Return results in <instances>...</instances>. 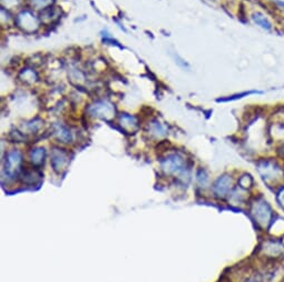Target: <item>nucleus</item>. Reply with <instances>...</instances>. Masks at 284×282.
<instances>
[{
  "mask_svg": "<svg viewBox=\"0 0 284 282\" xmlns=\"http://www.w3.org/2000/svg\"><path fill=\"white\" fill-rule=\"evenodd\" d=\"M22 162H23L22 153H20L18 150L9 151L4 161V170H3L4 178H7V180H13V179L19 173L20 167H22Z\"/></svg>",
  "mask_w": 284,
  "mask_h": 282,
  "instance_id": "obj_1",
  "label": "nucleus"
},
{
  "mask_svg": "<svg viewBox=\"0 0 284 282\" xmlns=\"http://www.w3.org/2000/svg\"><path fill=\"white\" fill-rule=\"evenodd\" d=\"M251 213L256 223L262 228H266L271 223L272 210L263 200H256L251 207Z\"/></svg>",
  "mask_w": 284,
  "mask_h": 282,
  "instance_id": "obj_2",
  "label": "nucleus"
},
{
  "mask_svg": "<svg viewBox=\"0 0 284 282\" xmlns=\"http://www.w3.org/2000/svg\"><path fill=\"white\" fill-rule=\"evenodd\" d=\"M87 112L94 118L110 120L115 117L116 109L111 102L107 100H98L87 107Z\"/></svg>",
  "mask_w": 284,
  "mask_h": 282,
  "instance_id": "obj_3",
  "label": "nucleus"
},
{
  "mask_svg": "<svg viewBox=\"0 0 284 282\" xmlns=\"http://www.w3.org/2000/svg\"><path fill=\"white\" fill-rule=\"evenodd\" d=\"M16 24L23 32L28 34L37 32L40 26L39 19L32 12H29V10H23V12L18 14Z\"/></svg>",
  "mask_w": 284,
  "mask_h": 282,
  "instance_id": "obj_4",
  "label": "nucleus"
},
{
  "mask_svg": "<svg viewBox=\"0 0 284 282\" xmlns=\"http://www.w3.org/2000/svg\"><path fill=\"white\" fill-rule=\"evenodd\" d=\"M162 169L166 174H177L184 172L185 161L184 158L180 155H170L162 161Z\"/></svg>",
  "mask_w": 284,
  "mask_h": 282,
  "instance_id": "obj_5",
  "label": "nucleus"
},
{
  "mask_svg": "<svg viewBox=\"0 0 284 282\" xmlns=\"http://www.w3.org/2000/svg\"><path fill=\"white\" fill-rule=\"evenodd\" d=\"M68 153L60 148H54L52 150V159H50V163H52L54 170L60 173L68 166Z\"/></svg>",
  "mask_w": 284,
  "mask_h": 282,
  "instance_id": "obj_6",
  "label": "nucleus"
},
{
  "mask_svg": "<svg viewBox=\"0 0 284 282\" xmlns=\"http://www.w3.org/2000/svg\"><path fill=\"white\" fill-rule=\"evenodd\" d=\"M231 186H232V179L229 176H222L215 181L214 187H213V191H214L217 197L223 198L229 193Z\"/></svg>",
  "mask_w": 284,
  "mask_h": 282,
  "instance_id": "obj_7",
  "label": "nucleus"
},
{
  "mask_svg": "<svg viewBox=\"0 0 284 282\" xmlns=\"http://www.w3.org/2000/svg\"><path fill=\"white\" fill-rule=\"evenodd\" d=\"M119 125L125 131H127L129 133H134L138 129L137 118L127 114H123L119 117Z\"/></svg>",
  "mask_w": 284,
  "mask_h": 282,
  "instance_id": "obj_8",
  "label": "nucleus"
},
{
  "mask_svg": "<svg viewBox=\"0 0 284 282\" xmlns=\"http://www.w3.org/2000/svg\"><path fill=\"white\" fill-rule=\"evenodd\" d=\"M45 157H46V150L44 148H35L29 153V159L33 165L40 166L45 161Z\"/></svg>",
  "mask_w": 284,
  "mask_h": 282,
  "instance_id": "obj_9",
  "label": "nucleus"
},
{
  "mask_svg": "<svg viewBox=\"0 0 284 282\" xmlns=\"http://www.w3.org/2000/svg\"><path fill=\"white\" fill-rule=\"evenodd\" d=\"M55 135L57 137V139L63 141V142H70L73 139L72 132L68 130L67 128L64 126H56L55 127Z\"/></svg>",
  "mask_w": 284,
  "mask_h": 282,
  "instance_id": "obj_10",
  "label": "nucleus"
},
{
  "mask_svg": "<svg viewBox=\"0 0 284 282\" xmlns=\"http://www.w3.org/2000/svg\"><path fill=\"white\" fill-rule=\"evenodd\" d=\"M37 78L38 76L36 71L30 68H25L22 73L19 74V79L23 80L24 83L26 84H33L37 80Z\"/></svg>",
  "mask_w": 284,
  "mask_h": 282,
  "instance_id": "obj_11",
  "label": "nucleus"
},
{
  "mask_svg": "<svg viewBox=\"0 0 284 282\" xmlns=\"http://www.w3.org/2000/svg\"><path fill=\"white\" fill-rule=\"evenodd\" d=\"M253 20H254V23L256 25L260 26V27H262L263 29H266V30H270L272 28V26H271V23L268 22L267 18L265 16H263L262 14H254L253 15Z\"/></svg>",
  "mask_w": 284,
  "mask_h": 282,
  "instance_id": "obj_12",
  "label": "nucleus"
},
{
  "mask_svg": "<svg viewBox=\"0 0 284 282\" xmlns=\"http://www.w3.org/2000/svg\"><path fill=\"white\" fill-rule=\"evenodd\" d=\"M150 131H151L152 135L155 136V137H163V136L166 135L164 127L157 121L152 122L151 126H150Z\"/></svg>",
  "mask_w": 284,
  "mask_h": 282,
  "instance_id": "obj_13",
  "label": "nucleus"
},
{
  "mask_svg": "<svg viewBox=\"0 0 284 282\" xmlns=\"http://www.w3.org/2000/svg\"><path fill=\"white\" fill-rule=\"evenodd\" d=\"M40 177V174L35 171V170H26L23 174V180L25 183H29L32 184L34 182H36Z\"/></svg>",
  "mask_w": 284,
  "mask_h": 282,
  "instance_id": "obj_14",
  "label": "nucleus"
},
{
  "mask_svg": "<svg viewBox=\"0 0 284 282\" xmlns=\"http://www.w3.org/2000/svg\"><path fill=\"white\" fill-rule=\"evenodd\" d=\"M33 7L37 9H47L48 7H52L54 0H28Z\"/></svg>",
  "mask_w": 284,
  "mask_h": 282,
  "instance_id": "obj_15",
  "label": "nucleus"
},
{
  "mask_svg": "<svg viewBox=\"0 0 284 282\" xmlns=\"http://www.w3.org/2000/svg\"><path fill=\"white\" fill-rule=\"evenodd\" d=\"M252 178L248 176V174H244V176L241 177L240 179V181H238V183H240V186L242 188H248V187H251V184H252Z\"/></svg>",
  "mask_w": 284,
  "mask_h": 282,
  "instance_id": "obj_16",
  "label": "nucleus"
},
{
  "mask_svg": "<svg viewBox=\"0 0 284 282\" xmlns=\"http://www.w3.org/2000/svg\"><path fill=\"white\" fill-rule=\"evenodd\" d=\"M197 180H199V183L202 187L205 186L207 181H209V178H207V174L204 170H200L199 173H197Z\"/></svg>",
  "mask_w": 284,
  "mask_h": 282,
  "instance_id": "obj_17",
  "label": "nucleus"
},
{
  "mask_svg": "<svg viewBox=\"0 0 284 282\" xmlns=\"http://www.w3.org/2000/svg\"><path fill=\"white\" fill-rule=\"evenodd\" d=\"M19 2H20V0H2V4H3L4 7H6L7 9H9V8L14 7V6H17Z\"/></svg>",
  "mask_w": 284,
  "mask_h": 282,
  "instance_id": "obj_18",
  "label": "nucleus"
},
{
  "mask_svg": "<svg viewBox=\"0 0 284 282\" xmlns=\"http://www.w3.org/2000/svg\"><path fill=\"white\" fill-rule=\"evenodd\" d=\"M278 200H280L281 204L284 207V190L280 194H278Z\"/></svg>",
  "mask_w": 284,
  "mask_h": 282,
  "instance_id": "obj_19",
  "label": "nucleus"
},
{
  "mask_svg": "<svg viewBox=\"0 0 284 282\" xmlns=\"http://www.w3.org/2000/svg\"><path fill=\"white\" fill-rule=\"evenodd\" d=\"M246 282H260V280L256 279V278H254V276H252V278L248 279Z\"/></svg>",
  "mask_w": 284,
  "mask_h": 282,
  "instance_id": "obj_20",
  "label": "nucleus"
}]
</instances>
